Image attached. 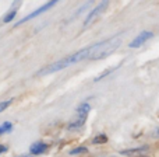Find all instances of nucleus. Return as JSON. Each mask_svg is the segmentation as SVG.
Here are the masks:
<instances>
[{
	"label": "nucleus",
	"mask_w": 159,
	"mask_h": 157,
	"mask_svg": "<svg viewBox=\"0 0 159 157\" xmlns=\"http://www.w3.org/2000/svg\"><path fill=\"white\" fill-rule=\"evenodd\" d=\"M89 55H91V47L84 48V49L78 51V52L73 53V55L66 56V58L49 65L48 67L42 69L38 75H50V73H53V72H59V70H61V69H66L70 65H74V63H77V62H81V61H84V59L89 58Z\"/></svg>",
	"instance_id": "obj_1"
},
{
	"label": "nucleus",
	"mask_w": 159,
	"mask_h": 157,
	"mask_svg": "<svg viewBox=\"0 0 159 157\" xmlns=\"http://www.w3.org/2000/svg\"><path fill=\"white\" fill-rule=\"evenodd\" d=\"M121 44V37H112L109 39L95 44L91 47V55L89 59H103L106 56L112 55Z\"/></svg>",
	"instance_id": "obj_2"
},
{
	"label": "nucleus",
	"mask_w": 159,
	"mask_h": 157,
	"mask_svg": "<svg viewBox=\"0 0 159 157\" xmlns=\"http://www.w3.org/2000/svg\"><path fill=\"white\" fill-rule=\"evenodd\" d=\"M89 110H91L89 104H88V102H82V104L77 108V114H75V116L70 121L69 129H77V128H81L82 125L85 124V121H87V116H88Z\"/></svg>",
	"instance_id": "obj_3"
},
{
	"label": "nucleus",
	"mask_w": 159,
	"mask_h": 157,
	"mask_svg": "<svg viewBox=\"0 0 159 157\" xmlns=\"http://www.w3.org/2000/svg\"><path fill=\"white\" fill-rule=\"evenodd\" d=\"M106 7H107V2H102L99 6H96V7L93 8V10L87 16V18H85V21H84V27H88V25H89L91 22L95 21V20L98 18V17L101 16L102 13H103L105 8H106Z\"/></svg>",
	"instance_id": "obj_4"
},
{
	"label": "nucleus",
	"mask_w": 159,
	"mask_h": 157,
	"mask_svg": "<svg viewBox=\"0 0 159 157\" xmlns=\"http://www.w3.org/2000/svg\"><path fill=\"white\" fill-rule=\"evenodd\" d=\"M55 4H56V2H55V0H52V2H48V3H45L43 6H41V7H39V8H36L35 11H32V13H31V14H28V16H27V17H24V18H22V20H20V21H18V24H17V25H20V24H22V22L28 21V20L34 18V17L39 16V14H41V13H43V11L49 10V8H50V7H53V6H55Z\"/></svg>",
	"instance_id": "obj_5"
},
{
	"label": "nucleus",
	"mask_w": 159,
	"mask_h": 157,
	"mask_svg": "<svg viewBox=\"0 0 159 157\" xmlns=\"http://www.w3.org/2000/svg\"><path fill=\"white\" fill-rule=\"evenodd\" d=\"M149 38H152V32H149V31H144V32H141L138 37H135L134 39H133L131 42H130V48H138L141 47L143 44H145L147 41H148Z\"/></svg>",
	"instance_id": "obj_6"
},
{
	"label": "nucleus",
	"mask_w": 159,
	"mask_h": 157,
	"mask_svg": "<svg viewBox=\"0 0 159 157\" xmlns=\"http://www.w3.org/2000/svg\"><path fill=\"white\" fill-rule=\"evenodd\" d=\"M48 150V145L43 143V142H36L31 146V153L32 155H42L43 152Z\"/></svg>",
	"instance_id": "obj_7"
},
{
	"label": "nucleus",
	"mask_w": 159,
	"mask_h": 157,
	"mask_svg": "<svg viewBox=\"0 0 159 157\" xmlns=\"http://www.w3.org/2000/svg\"><path fill=\"white\" fill-rule=\"evenodd\" d=\"M11 128H13V125H11L10 122H4L3 125H0V135H3V133H6V132H10Z\"/></svg>",
	"instance_id": "obj_8"
},
{
	"label": "nucleus",
	"mask_w": 159,
	"mask_h": 157,
	"mask_svg": "<svg viewBox=\"0 0 159 157\" xmlns=\"http://www.w3.org/2000/svg\"><path fill=\"white\" fill-rule=\"evenodd\" d=\"M16 14H17V11H16V10H10V11H8V13L4 16L3 21H4V22H10L11 20H13L14 17H16Z\"/></svg>",
	"instance_id": "obj_9"
},
{
	"label": "nucleus",
	"mask_w": 159,
	"mask_h": 157,
	"mask_svg": "<svg viewBox=\"0 0 159 157\" xmlns=\"http://www.w3.org/2000/svg\"><path fill=\"white\" fill-rule=\"evenodd\" d=\"M107 140V138L105 135H98L95 139H93V143H105Z\"/></svg>",
	"instance_id": "obj_10"
},
{
	"label": "nucleus",
	"mask_w": 159,
	"mask_h": 157,
	"mask_svg": "<svg viewBox=\"0 0 159 157\" xmlns=\"http://www.w3.org/2000/svg\"><path fill=\"white\" fill-rule=\"evenodd\" d=\"M13 102V100H7V101H3V102H0V112H3V111L6 110V108L8 107V105Z\"/></svg>",
	"instance_id": "obj_11"
},
{
	"label": "nucleus",
	"mask_w": 159,
	"mask_h": 157,
	"mask_svg": "<svg viewBox=\"0 0 159 157\" xmlns=\"http://www.w3.org/2000/svg\"><path fill=\"white\" fill-rule=\"evenodd\" d=\"M144 147H141V149H134V150H124V152H121L123 155H131V153H140V152H144Z\"/></svg>",
	"instance_id": "obj_12"
},
{
	"label": "nucleus",
	"mask_w": 159,
	"mask_h": 157,
	"mask_svg": "<svg viewBox=\"0 0 159 157\" xmlns=\"http://www.w3.org/2000/svg\"><path fill=\"white\" fill-rule=\"evenodd\" d=\"M84 152H87V149L85 147H78V149H74V150H71V155H78V153H84Z\"/></svg>",
	"instance_id": "obj_13"
},
{
	"label": "nucleus",
	"mask_w": 159,
	"mask_h": 157,
	"mask_svg": "<svg viewBox=\"0 0 159 157\" xmlns=\"http://www.w3.org/2000/svg\"><path fill=\"white\" fill-rule=\"evenodd\" d=\"M4 152H7V147H6L4 145H0V155H2V153H4Z\"/></svg>",
	"instance_id": "obj_14"
},
{
	"label": "nucleus",
	"mask_w": 159,
	"mask_h": 157,
	"mask_svg": "<svg viewBox=\"0 0 159 157\" xmlns=\"http://www.w3.org/2000/svg\"><path fill=\"white\" fill-rule=\"evenodd\" d=\"M24 157H27V156H24Z\"/></svg>",
	"instance_id": "obj_15"
}]
</instances>
